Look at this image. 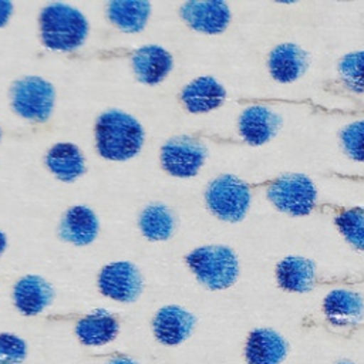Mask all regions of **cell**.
Listing matches in <instances>:
<instances>
[{"mask_svg":"<svg viewBox=\"0 0 364 364\" xmlns=\"http://www.w3.org/2000/svg\"><path fill=\"white\" fill-rule=\"evenodd\" d=\"M14 303L27 316L43 311L53 300V287L40 276H26L14 286Z\"/></svg>","mask_w":364,"mask_h":364,"instance_id":"cell-19","label":"cell"},{"mask_svg":"<svg viewBox=\"0 0 364 364\" xmlns=\"http://www.w3.org/2000/svg\"><path fill=\"white\" fill-rule=\"evenodd\" d=\"M11 104L23 118L46 121L53 111L54 88L40 77H24L11 87Z\"/></svg>","mask_w":364,"mask_h":364,"instance_id":"cell-6","label":"cell"},{"mask_svg":"<svg viewBox=\"0 0 364 364\" xmlns=\"http://www.w3.org/2000/svg\"><path fill=\"white\" fill-rule=\"evenodd\" d=\"M186 262L198 280L212 290L232 286L239 274V260L228 246H203L186 256Z\"/></svg>","mask_w":364,"mask_h":364,"instance_id":"cell-4","label":"cell"},{"mask_svg":"<svg viewBox=\"0 0 364 364\" xmlns=\"http://www.w3.org/2000/svg\"><path fill=\"white\" fill-rule=\"evenodd\" d=\"M132 67L141 82L154 85L161 82L171 71L172 57L159 46H145L135 51Z\"/></svg>","mask_w":364,"mask_h":364,"instance_id":"cell-17","label":"cell"},{"mask_svg":"<svg viewBox=\"0 0 364 364\" xmlns=\"http://www.w3.org/2000/svg\"><path fill=\"white\" fill-rule=\"evenodd\" d=\"M338 364H353V363H348V361H341V363H338Z\"/></svg>","mask_w":364,"mask_h":364,"instance_id":"cell-32","label":"cell"},{"mask_svg":"<svg viewBox=\"0 0 364 364\" xmlns=\"http://www.w3.org/2000/svg\"><path fill=\"white\" fill-rule=\"evenodd\" d=\"M323 311L334 326H350L363 318L364 301L355 291L337 289L331 290L326 296L323 301Z\"/></svg>","mask_w":364,"mask_h":364,"instance_id":"cell-16","label":"cell"},{"mask_svg":"<svg viewBox=\"0 0 364 364\" xmlns=\"http://www.w3.org/2000/svg\"><path fill=\"white\" fill-rule=\"evenodd\" d=\"M195 316L178 306L162 307L154 318V331L164 344H178L189 337L195 327Z\"/></svg>","mask_w":364,"mask_h":364,"instance_id":"cell-14","label":"cell"},{"mask_svg":"<svg viewBox=\"0 0 364 364\" xmlns=\"http://www.w3.org/2000/svg\"><path fill=\"white\" fill-rule=\"evenodd\" d=\"M338 178H343V179H350V181H360V182H364V176H348V175H336Z\"/></svg>","mask_w":364,"mask_h":364,"instance_id":"cell-30","label":"cell"},{"mask_svg":"<svg viewBox=\"0 0 364 364\" xmlns=\"http://www.w3.org/2000/svg\"><path fill=\"white\" fill-rule=\"evenodd\" d=\"M253 183H247L235 175H220L213 179L205 193L210 212L226 222H240L252 202Z\"/></svg>","mask_w":364,"mask_h":364,"instance_id":"cell-5","label":"cell"},{"mask_svg":"<svg viewBox=\"0 0 364 364\" xmlns=\"http://www.w3.org/2000/svg\"><path fill=\"white\" fill-rule=\"evenodd\" d=\"M320 213H331L333 222L344 240L354 249L364 252V206L318 203Z\"/></svg>","mask_w":364,"mask_h":364,"instance_id":"cell-12","label":"cell"},{"mask_svg":"<svg viewBox=\"0 0 364 364\" xmlns=\"http://www.w3.org/2000/svg\"><path fill=\"white\" fill-rule=\"evenodd\" d=\"M253 188H264L269 202L289 216H307L317 210V189L313 181L299 172H284Z\"/></svg>","mask_w":364,"mask_h":364,"instance_id":"cell-2","label":"cell"},{"mask_svg":"<svg viewBox=\"0 0 364 364\" xmlns=\"http://www.w3.org/2000/svg\"><path fill=\"white\" fill-rule=\"evenodd\" d=\"M340 144L350 159L364 162V119L347 124L340 131Z\"/></svg>","mask_w":364,"mask_h":364,"instance_id":"cell-26","label":"cell"},{"mask_svg":"<svg viewBox=\"0 0 364 364\" xmlns=\"http://www.w3.org/2000/svg\"><path fill=\"white\" fill-rule=\"evenodd\" d=\"M282 127V117L264 105L247 107L239 117L237 128L242 139L259 146L272 141Z\"/></svg>","mask_w":364,"mask_h":364,"instance_id":"cell-9","label":"cell"},{"mask_svg":"<svg viewBox=\"0 0 364 364\" xmlns=\"http://www.w3.org/2000/svg\"><path fill=\"white\" fill-rule=\"evenodd\" d=\"M205 158V144L186 135L169 139L161 151V161L165 171L179 178H189L196 175L203 165Z\"/></svg>","mask_w":364,"mask_h":364,"instance_id":"cell-7","label":"cell"},{"mask_svg":"<svg viewBox=\"0 0 364 364\" xmlns=\"http://www.w3.org/2000/svg\"><path fill=\"white\" fill-rule=\"evenodd\" d=\"M50 171L61 181L70 182L84 173V158L80 149L73 144L54 145L46 158Z\"/></svg>","mask_w":364,"mask_h":364,"instance_id":"cell-22","label":"cell"},{"mask_svg":"<svg viewBox=\"0 0 364 364\" xmlns=\"http://www.w3.org/2000/svg\"><path fill=\"white\" fill-rule=\"evenodd\" d=\"M40 24L44 46L57 51L78 48L88 33V23L84 14L64 3H53L44 7Z\"/></svg>","mask_w":364,"mask_h":364,"instance_id":"cell-3","label":"cell"},{"mask_svg":"<svg viewBox=\"0 0 364 364\" xmlns=\"http://www.w3.org/2000/svg\"><path fill=\"white\" fill-rule=\"evenodd\" d=\"M139 228L148 239L165 240L173 232V215L171 209L162 203L149 205L139 216Z\"/></svg>","mask_w":364,"mask_h":364,"instance_id":"cell-24","label":"cell"},{"mask_svg":"<svg viewBox=\"0 0 364 364\" xmlns=\"http://www.w3.org/2000/svg\"><path fill=\"white\" fill-rule=\"evenodd\" d=\"M13 13V4L6 0H0V27H3Z\"/></svg>","mask_w":364,"mask_h":364,"instance_id":"cell-28","label":"cell"},{"mask_svg":"<svg viewBox=\"0 0 364 364\" xmlns=\"http://www.w3.org/2000/svg\"><path fill=\"white\" fill-rule=\"evenodd\" d=\"M118 333V323L112 314L105 310H97L82 317L77 324V334L84 344L101 346Z\"/></svg>","mask_w":364,"mask_h":364,"instance_id":"cell-23","label":"cell"},{"mask_svg":"<svg viewBox=\"0 0 364 364\" xmlns=\"http://www.w3.org/2000/svg\"><path fill=\"white\" fill-rule=\"evenodd\" d=\"M309 68V54L294 43H280L267 55L270 77L280 84L299 80Z\"/></svg>","mask_w":364,"mask_h":364,"instance_id":"cell-11","label":"cell"},{"mask_svg":"<svg viewBox=\"0 0 364 364\" xmlns=\"http://www.w3.org/2000/svg\"><path fill=\"white\" fill-rule=\"evenodd\" d=\"M182 18L196 31L219 34L230 23V9L225 1H188L181 7Z\"/></svg>","mask_w":364,"mask_h":364,"instance_id":"cell-10","label":"cell"},{"mask_svg":"<svg viewBox=\"0 0 364 364\" xmlns=\"http://www.w3.org/2000/svg\"><path fill=\"white\" fill-rule=\"evenodd\" d=\"M98 152L111 161L135 156L144 142L141 124L127 112L109 109L100 115L95 125Z\"/></svg>","mask_w":364,"mask_h":364,"instance_id":"cell-1","label":"cell"},{"mask_svg":"<svg viewBox=\"0 0 364 364\" xmlns=\"http://www.w3.org/2000/svg\"><path fill=\"white\" fill-rule=\"evenodd\" d=\"M98 233V219L87 206H74L67 210L60 225V236L74 245L91 243Z\"/></svg>","mask_w":364,"mask_h":364,"instance_id":"cell-20","label":"cell"},{"mask_svg":"<svg viewBox=\"0 0 364 364\" xmlns=\"http://www.w3.org/2000/svg\"><path fill=\"white\" fill-rule=\"evenodd\" d=\"M151 14V3L145 0H114L108 4L109 20L128 33L141 31Z\"/></svg>","mask_w":364,"mask_h":364,"instance_id":"cell-21","label":"cell"},{"mask_svg":"<svg viewBox=\"0 0 364 364\" xmlns=\"http://www.w3.org/2000/svg\"><path fill=\"white\" fill-rule=\"evenodd\" d=\"M4 249H6V236H4L3 232L0 230V255L3 253Z\"/></svg>","mask_w":364,"mask_h":364,"instance_id":"cell-31","label":"cell"},{"mask_svg":"<svg viewBox=\"0 0 364 364\" xmlns=\"http://www.w3.org/2000/svg\"><path fill=\"white\" fill-rule=\"evenodd\" d=\"M346 87L354 92H364V51L346 54L337 65Z\"/></svg>","mask_w":364,"mask_h":364,"instance_id":"cell-25","label":"cell"},{"mask_svg":"<svg viewBox=\"0 0 364 364\" xmlns=\"http://www.w3.org/2000/svg\"><path fill=\"white\" fill-rule=\"evenodd\" d=\"M245 353L249 364H280L287 354V343L274 330L256 328L247 337Z\"/></svg>","mask_w":364,"mask_h":364,"instance_id":"cell-15","label":"cell"},{"mask_svg":"<svg viewBox=\"0 0 364 364\" xmlns=\"http://www.w3.org/2000/svg\"><path fill=\"white\" fill-rule=\"evenodd\" d=\"M109 364H136V363H134V361H132V360H129V358L121 357V358H115V360H112Z\"/></svg>","mask_w":364,"mask_h":364,"instance_id":"cell-29","label":"cell"},{"mask_svg":"<svg viewBox=\"0 0 364 364\" xmlns=\"http://www.w3.org/2000/svg\"><path fill=\"white\" fill-rule=\"evenodd\" d=\"M26 357V343L13 334H0V364H20Z\"/></svg>","mask_w":364,"mask_h":364,"instance_id":"cell-27","label":"cell"},{"mask_svg":"<svg viewBox=\"0 0 364 364\" xmlns=\"http://www.w3.org/2000/svg\"><path fill=\"white\" fill-rule=\"evenodd\" d=\"M226 91L213 77H199L182 91V102L191 112H208L223 104Z\"/></svg>","mask_w":364,"mask_h":364,"instance_id":"cell-18","label":"cell"},{"mask_svg":"<svg viewBox=\"0 0 364 364\" xmlns=\"http://www.w3.org/2000/svg\"><path fill=\"white\" fill-rule=\"evenodd\" d=\"M102 294L124 303L138 299L142 290V279L138 269L129 262H115L105 266L98 280Z\"/></svg>","mask_w":364,"mask_h":364,"instance_id":"cell-8","label":"cell"},{"mask_svg":"<svg viewBox=\"0 0 364 364\" xmlns=\"http://www.w3.org/2000/svg\"><path fill=\"white\" fill-rule=\"evenodd\" d=\"M276 277L279 286L291 293L310 291L316 280V264L303 256H287L277 263Z\"/></svg>","mask_w":364,"mask_h":364,"instance_id":"cell-13","label":"cell"}]
</instances>
